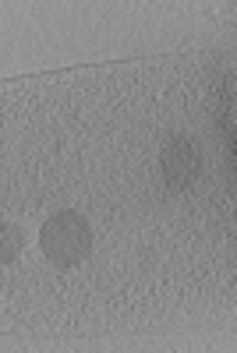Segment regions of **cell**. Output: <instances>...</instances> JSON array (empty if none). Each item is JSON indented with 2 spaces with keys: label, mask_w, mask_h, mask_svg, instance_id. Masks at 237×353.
Instances as JSON below:
<instances>
[{
  "label": "cell",
  "mask_w": 237,
  "mask_h": 353,
  "mask_svg": "<svg viewBox=\"0 0 237 353\" xmlns=\"http://www.w3.org/2000/svg\"><path fill=\"white\" fill-rule=\"evenodd\" d=\"M28 251V230L21 223H0V265H11Z\"/></svg>",
  "instance_id": "3957f363"
},
{
  "label": "cell",
  "mask_w": 237,
  "mask_h": 353,
  "mask_svg": "<svg viewBox=\"0 0 237 353\" xmlns=\"http://www.w3.org/2000/svg\"><path fill=\"white\" fill-rule=\"evenodd\" d=\"M198 170H202V149L195 138L177 134L160 149V173L167 191H188L198 181Z\"/></svg>",
  "instance_id": "7a4b0ae2"
},
{
  "label": "cell",
  "mask_w": 237,
  "mask_h": 353,
  "mask_svg": "<svg viewBox=\"0 0 237 353\" xmlns=\"http://www.w3.org/2000/svg\"><path fill=\"white\" fill-rule=\"evenodd\" d=\"M36 241H39L43 258L53 261L57 269H78V265H85L88 254H93L96 233H93V223H88L82 212L61 209L39 226Z\"/></svg>",
  "instance_id": "6da1fadb"
}]
</instances>
